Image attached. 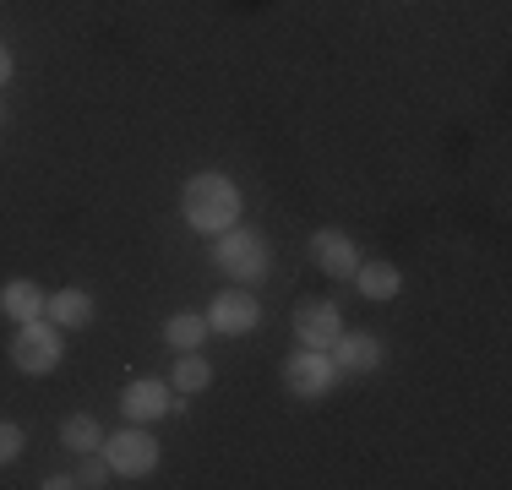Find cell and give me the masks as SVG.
Listing matches in <instances>:
<instances>
[{"label": "cell", "mask_w": 512, "mask_h": 490, "mask_svg": "<svg viewBox=\"0 0 512 490\" xmlns=\"http://www.w3.org/2000/svg\"><path fill=\"white\" fill-rule=\"evenodd\" d=\"M240 213V191L229 186L224 175H197L186 186V218L197 229H207V235H218V229H229Z\"/></svg>", "instance_id": "6da1fadb"}, {"label": "cell", "mask_w": 512, "mask_h": 490, "mask_svg": "<svg viewBox=\"0 0 512 490\" xmlns=\"http://www.w3.org/2000/svg\"><path fill=\"white\" fill-rule=\"evenodd\" d=\"M11 360H17L22 371L44 376V371H55V365H60V338L44 322H22L17 343H11Z\"/></svg>", "instance_id": "7a4b0ae2"}, {"label": "cell", "mask_w": 512, "mask_h": 490, "mask_svg": "<svg viewBox=\"0 0 512 490\" xmlns=\"http://www.w3.org/2000/svg\"><path fill=\"white\" fill-rule=\"evenodd\" d=\"M218 267L224 273H235V278H262L267 273V245L262 235H224V245H218Z\"/></svg>", "instance_id": "3957f363"}, {"label": "cell", "mask_w": 512, "mask_h": 490, "mask_svg": "<svg viewBox=\"0 0 512 490\" xmlns=\"http://www.w3.org/2000/svg\"><path fill=\"white\" fill-rule=\"evenodd\" d=\"M158 463V447H153V436H142V431H120L115 441H109V469H120V474H148Z\"/></svg>", "instance_id": "277c9868"}, {"label": "cell", "mask_w": 512, "mask_h": 490, "mask_svg": "<svg viewBox=\"0 0 512 490\" xmlns=\"http://www.w3.org/2000/svg\"><path fill=\"white\" fill-rule=\"evenodd\" d=\"M284 382H289V392H300V398H316V392H327V382H333V365L316 349H306L284 365Z\"/></svg>", "instance_id": "5b68a950"}, {"label": "cell", "mask_w": 512, "mask_h": 490, "mask_svg": "<svg viewBox=\"0 0 512 490\" xmlns=\"http://www.w3.org/2000/svg\"><path fill=\"white\" fill-rule=\"evenodd\" d=\"M295 333H300L306 349H333V338L344 333V327H338L333 305H300V311H295Z\"/></svg>", "instance_id": "8992f818"}, {"label": "cell", "mask_w": 512, "mask_h": 490, "mask_svg": "<svg viewBox=\"0 0 512 490\" xmlns=\"http://www.w3.org/2000/svg\"><path fill=\"white\" fill-rule=\"evenodd\" d=\"M207 327H218V333H251L256 327V300L251 294H218Z\"/></svg>", "instance_id": "52a82bcc"}, {"label": "cell", "mask_w": 512, "mask_h": 490, "mask_svg": "<svg viewBox=\"0 0 512 490\" xmlns=\"http://www.w3.org/2000/svg\"><path fill=\"white\" fill-rule=\"evenodd\" d=\"M311 256L322 262V273H333V278H349V273L360 267L355 245H349L344 235H333V229H322V235L311 240Z\"/></svg>", "instance_id": "ba28073f"}, {"label": "cell", "mask_w": 512, "mask_h": 490, "mask_svg": "<svg viewBox=\"0 0 512 490\" xmlns=\"http://www.w3.org/2000/svg\"><path fill=\"white\" fill-rule=\"evenodd\" d=\"M0 311H6V316H17V322H39V311H44V294H39V284H28V278L6 284V289H0Z\"/></svg>", "instance_id": "9c48e42d"}, {"label": "cell", "mask_w": 512, "mask_h": 490, "mask_svg": "<svg viewBox=\"0 0 512 490\" xmlns=\"http://www.w3.org/2000/svg\"><path fill=\"white\" fill-rule=\"evenodd\" d=\"M169 387H158V382H137L126 392V414L131 420H158V414H169Z\"/></svg>", "instance_id": "30bf717a"}, {"label": "cell", "mask_w": 512, "mask_h": 490, "mask_svg": "<svg viewBox=\"0 0 512 490\" xmlns=\"http://www.w3.org/2000/svg\"><path fill=\"white\" fill-rule=\"evenodd\" d=\"M50 316H55L60 327H82V322L93 316V300H88L82 289H60L55 300H50Z\"/></svg>", "instance_id": "8fae6325"}, {"label": "cell", "mask_w": 512, "mask_h": 490, "mask_svg": "<svg viewBox=\"0 0 512 490\" xmlns=\"http://www.w3.org/2000/svg\"><path fill=\"white\" fill-rule=\"evenodd\" d=\"M333 343H338V360H344V365H355V371H371V365L382 360L376 338H365V333H355V338H344V333H338Z\"/></svg>", "instance_id": "7c38bea8"}, {"label": "cell", "mask_w": 512, "mask_h": 490, "mask_svg": "<svg viewBox=\"0 0 512 490\" xmlns=\"http://www.w3.org/2000/svg\"><path fill=\"white\" fill-rule=\"evenodd\" d=\"M360 289L371 294V300H393V294H398V267H387V262L360 267Z\"/></svg>", "instance_id": "4fadbf2b"}, {"label": "cell", "mask_w": 512, "mask_h": 490, "mask_svg": "<svg viewBox=\"0 0 512 490\" xmlns=\"http://www.w3.org/2000/svg\"><path fill=\"white\" fill-rule=\"evenodd\" d=\"M164 338L180 343V349H197V343L207 338V322H202V316H175V322L164 327Z\"/></svg>", "instance_id": "5bb4252c"}, {"label": "cell", "mask_w": 512, "mask_h": 490, "mask_svg": "<svg viewBox=\"0 0 512 490\" xmlns=\"http://www.w3.org/2000/svg\"><path fill=\"white\" fill-rule=\"evenodd\" d=\"M207 382H213V371H207V360H197V354H186V360L175 365V387L180 392H202Z\"/></svg>", "instance_id": "9a60e30c"}, {"label": "cell", "mask_w": 512, "mask_h": 490, "mask_svg": "<svg viewBox=\"0 0 512 490\" xmlns=\"http://www.w3.org/2000/svg\"><path fill=\"white\" fill-rule=\"evenodd\" d=\"M60 436H66L77 452H93V447H99V425H93L88 414H71V420H66V431H60Z\"/></svg>", "instance_id": "2e32d148"}, {"label": "cell", "mask_w": 512, "mask_h": 490, "mask_svg": "<svg viewBox=\"0 0 512 490\" xmlns=\"http://www.w3.org/2000/svg\"><path fill=\"white\" fill-rule=\"evenodd\" d=\"M17 447H22L17 425H6V420H0V463H6V458H17Z\"/></svg>", "instance_id": "e0dca14e"}, {"label": "cell", "mask_w": 512, "mask_h": 490, "mask_svg": "<svg viewBox=\"0 0 512 490\" xmlns=\"http://www.w3.org/2000/svg\"><path fill=\"white\" fill-rule=\"evenodd\" d=\"M77 480H82V485H104V463H93V458H88V469H82Z\"/></svg>", "instance_id": "ac0fdd59"}, {"label": "cell", "mask_w": 512, "mask_h": 490, "mask_svg": "<svg viewBox=\"0 0 512 490\" xmlns=\"http://www.w3.org/2000/svg\"><path fill=\"white\" fill-rule=\"evenodd\" d=\"M6 77H11V55L0 49V82H6Z\"/></svg>", "instance_id": "d6986e66"}]
</instances>
